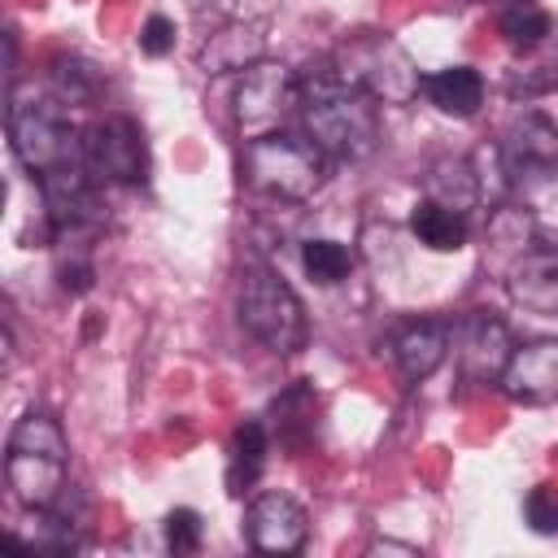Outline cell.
<instances>
[{
  "instance_id": "1",
  "label": "cell",
  "mask_w": 558,
  "mask_h": 558,
  "mask_svg": "<svg viewBox=\"0 0 558 558\" xmlns=\"http://www.w3.org/2000/svg\"><path fill=\"white\" fill-rule=\"evenodd\" d=\"M301 83V126L331 161H362L379 144V100L349 87L336 65H310Z\"/></svg>"
},
{
  "instance_id": "2",
  "label": "cell",
  "mask_w": 558,
  "mask_h": 558,
  "mask_svg": "<svg viewBox=\"0 0 558 558\" xmlns=\"http://www.w3.org/2000/svg\"><path fill=\"white\" fill-rule=\"evenodd\" d=\"M65 471H70V440L61 423L44 410H26L13 432H9V453H4V480L13 497L35 510V506H57L65 493Z\"/></svg>"
},
{
  "instance_id": "3",
  "label": "cell",
  "mask_w": 558,
  "mask_h": 558,
  "mask_svg": "<svg viewBox=\"0 0 558 558\" xmlns=\"http://www.w3.org/2000/svg\"><path fill=\"white\" fill-rule=\"evenodd\" d=\"M327 153L305 131H266L244 144V179L270 201L305 205L327 183Z\"/></svg>"
},
{
  "instance_id": "4",
  "label": "cell",
  "mask_w": 558,
  "mask_h": 558,
  "mask_svg": "<svg viewBox=\"0 0 558 558\" xmlns=\"http://www.w3.org/2000/svg\"><path fill=\"white\" fill-rule=\"evenodd\" d=\"M9 144L35 179L70 161H83V135L74 131L70 109L35 87H17L9 96Z\"/></svg>"
},
{
  "instance_id": "5",
  "label": "cell",
  "mask_w": 558,
  "mask_h": 558,
  "mask_svg": "<svg viewBox=\"0 0 558 558\" xmlns=\"http://www.w3.org/2000/svg\"><path fill=\"white\" fill-rule=\"evenodd\" d=\"M336 74L379 105H410L423 92V74L388 31H357L331 52Z\"/></svg>"
},
{
  "instance_id": "6",
  "label": "cell",
  "mask_w": 558,
  "mask_h": 558,
  "mask_svg": "<svg viewBox=\"0 0 558 558\" xmlns=\"http://www.w3.org/2000/svg\"><path fill=\"white\" fill-rule=\"evenodd\" d=\"M240 327L266 344L270 353L288 357L296 349H305L310 340V323H305V305L301 296L283 283V275H275L270 266L253 262L240 279Z\"/></svg>"
},
{
  "instance_id": "7",
  "label": "cell",
  "mask_w": 558,
  "mask_h": 558,
  "mask_svg": "<svg viewBox=\"0 0 558 558\" xmlns=\"http://www.w3.org/2000/svg\"><path fill=\"white\" fill-rule=\"evenodd\" d=\"M292 109H301V83L288 65L257 61L240 74V83H235V122L248 140L266 135V131H279V122Z\"/></svg>"
},
{
  "instance_id": "8",
  "label": "cell",
  "mask_w": 558,
  "mask_h": 558,
  "mask_svg": "<svg viewBox=\"0 0 558 558\" xmlns=\"http://www.w3.org/2000/svg\"><path fill=\"white\" fill-rule=\"evenodd\" d=\"M83 166L96 183L135 187L148 174V148L131 118H100L83 131Z\"/></svg>"
},
{
  "instance_id": "9",
  "label": "cell",
  "mask_w": 558,
  "mask_h": 558,
  "mask_svg": "<svg viewBox=\"0 0 558 558\" xmlns=\"http://www.w3.org/2000/svg\"><path fill=\"white\" fill-rule=\"evenodd\" d=\"M501 166L510 187L549 183L558 174V126L541 109H523L501 135Z\"/></svg>"
},
{
  "instance_id": "10",
  "label": "cell",
  "mask_w": 558,
  "mask_h": 558,
  "mask_svg": "<svg viewBox=\"0 0 558 558\" xmlns=\"http://www.w3.org/2000/svg\"><path fill=\"white\" fill-rule=\"evenodd\" d=\"M453 357H458V375L466 384H501V371L514 353V340H510V327L484 310H471L458 331H453Z\"/></svg>"
},
{
  "instance_id": "11",
  "label": "cell",
  "mask_w": 558,
  "mask_h": 558,
  "mask_svg": "<svg viewBox=\"0 0 558 558\" xmlns=\"http://www.w3.org/2000/svg\"><path fill=\"white\" fill-rule=\"evenodd\" d=\"M244 532H248V545L257 554H296L310 536V514L296 497L288 493H257L244 510Z\"/></svg>"
},
{
  "instance_id": "12",
  "label": "cell",
  "mask_w": 558,
  "mask_h": 558,
  "mask_svg": "<svg viewBox=\"0 0 558 558\" xmlns=\"http://www.w3.org/2000/svg\"><path fill=\"white\" fill-rule=\"evenodd\" d=\"M501 392L519 405H554L558 401V340H527L510 353L501 371Z\"/></svg>"
},
{
  "instance_id": "13",
  "label": "cell",
  "mask_w": 558,
  "mask_h": 558,
  "mask_svg": "<svg viewBox=\"0 0 558 558\" xmlns=\"http://www.w3.org/2000/svg\"><path fill=\"white\" fill-rule=\"evenodd\" d=\"M506 292L519 310L558 318V253L545 244L527 248L519 262L506 266Z\"/></svg>"
},
{
  "instance_id": "14",
  "label": "cell",
  "mask_w": 558,
  "mask_h": 558,
  "mask_svg": "<svg viewBox=\"0 0 558 558\" xmlns=\"http://www.w3.org/2000/svg\"><path fill=\"white\" fill-rule=\"evenodd\" d=\"M392 357H397V366H401V375L410 384L432 379L445 366V357H449V327L436 323V318L405 323L397 331V340H392Z\"/></svg>"
},
{
  "instance_id": "15",
  "label": "cell",
  "mask_w": 558,
  "mask_h": 558,
  "mask_svg": "<svg viewBox=\"0 0 558 558\" xmlns=\"http://www.w3.org/2000/svg\"><path fill=\"white\" fill-rule=\"evenodd\" d=\"M196 61H201L205 74H244L248 65L266 61L262 31L248 26V22H227V26H218V31L201 44Z\"/></svg>"
},
{
  "instance_id": "16",
  "label": "cell",
  "mask_w": 558,
  "mask_h": 558,
  "mask_svg": "<svg viewBox=\"0 0 558 558\" xmlns=\"http://www.w3.org/2000/svg\"><path fill=\"white\" fill-rule=\"evenodd\" d=\"M423 196L445 205V209H458V214H471L475 205H484L471 157H440V161H432V170L423 174Z\"/></svg>"
},
{
  "instance_id": "17",
  "label": "cell",
  "mask_w": 558,
  "mask_h": 558,
  "mask_svg": "<svg viewBox=\"0 0 558 558\" xmlns=\"http://www.w3.org/2000/svg\"><path fill=\"white\" fill-rule=\"evenodd\" d=\"M423 96L449 118H475L484 105V78L471 65H449V70L423 74Z\"/></svg>"
},
{
  "instance_id": "18",
  "label": "cell",
  "mask_w": 558,
  "mask_h": 558,
  "mask_svg": "<svg viewBox=\"0 0 558 558\" xmlns=\"http://www.w3.org/2000/svg\"><path fill=\"white\" fill-rule=\"evenodd\" d=\"M541 240H536V218H532V209H523V205H510V201H501V205H493V214H488V248H493V262L501 266V275H506V266L510 262H519L527 248H536Z\"/></svg>"
},
{
  "instance_id": "19",
  "label": "cell",
  "mask_w": 558,
  "mask_h": 558,
  "mask_svg": "<svg viewBox=\"0 0 558 558\" xmlns=\"http://www.w3.org/2000/svg\"><path fill=\"white\" fill-rule=\"evenodd\" d=\"M410 231H414V240H418L423 248H432V253H458V248L466 244V235H471L466 214L445 209V205H436V201H427V196L410 209Z\"/></svg>"
},
{
  "instance_id": "20",
  "label": "cell",
  "mask_w": 558,
  "mask_h": 558,
  "mask_svg": "<svg viewBox=\"0 0 558 558\" xmlns=\"http://www.w3.org/2000/svg\"><path fill=\"white\" fill-rule=\"evenodd\" d=\"M266 449L270 445H266L262 423H240L231 432V445H227V493L231 497H244L257 484V475L266 466Z\"/></svg>"
},
{
  "instance_id": "21",
  "label": "cell",
  "mask_w": 558,
  "mask_h": 558,
  "mask_svg": "<svg viewBox=\"0 0 558 558\" xmlns=\"http://www.w3.org/2000/svg\"><path fill=\"white\" fill-rule=\"evenodd\" d=\"M270 414H275V427H279V440L288 445V449H301L310 436H314V414H318V397L305 388V384H296V388H288L283 397H275V405H270Z\"/></svg>"
},
{
  "instance_id": "22",
  "label": "cell",
  "mask_w": 558,
  "mask_h": 558,
  "mask_svg": "<svg viewBox=\"0 0 558 558\" xmlns=\"http://www.w3.org/2000/svg\"><path fill=\"white\" fill-rule=\"evenodd\" d=\"M31 532H9V541L26 545V549H48V554H65V549H78V523L57 514L52 506H35L31 510Z\"/></svg>"
},
{
  "instance_id": "23",
  "label": "cell",
  "mask_w": 558,
  "mask_h": 558,
  "mask_svg": "<svg viewBox=\"0 0 558 558\" xmlns=\"http://www.w3.org/2000/svg\"><path fill=\"white\" fill-rule=\"evenodd\" d=\"M497 31L506 35V44L514 48H536L549 35V13L536 0H497Z\"/></svg>"
},
{
  "instance_id": "24",
  "label": "cell",
  "mask_w": 558,
  "mask_h": 558,
  "mask_svg": "<svg viewBox=\"0 0 558 558\" xmlns=\"http://www.w3.org/2000/svg\"><path fill=\"white\" fill-rule=\"evenodd\" d=\"M301 266H305V275H310L314 283L331 288V283L349 279L353 253H349L340 240H305V244H301Z\"/></svg>"
},
{
  "instance_id": "25",
  "label": "cell",
  "mask_w": 558,
  "mask_h": 558,
  "mask_svg": "<svg viewBox=\"0 0 558 558\" xmlns=\"http://www.w3.org/2000/svg\"><path fill=\"white\" fill-rule=\"evenodd\" d=\"M52 83H57V100H61L65 109L87 105V100L96 96V74H92L83 61H57Z\"/></svg>"
},
{
  "instance_id": "26",
  "label": "cell",
  "mask_w": 558,
  "mask_h": 558,
  "mask_svg": "<svg viewBox=\"0 0 558 558\" xmlns=\"http://www.w3.org/2000/svg\"><path fill=\"white\" fill-rule=\"evenodd\" d=\"M201 536H205V523H201V514L192 506H174L166 514V545L174 554H196L201 549Z\"/></svg>"
},
{
  "instance_id": "27",
  "label": "cell",
  "mask_w": 558,
  "mask_h": 558,
  "mask_svg": "<svg viewBox=\"0 0 558 558\" xmlns=\"http://www.w3.org/2000/svg\"><path fill=\"white\" fill-rule=\"evenodd\" d=\"M523 523L541 536H554L558 532V488L554 484H536L527 497H523Z\"/></svg>"
},
{
  "instance_id": "28",
  "label": "cell",
  "mask_w": 558,
  "mask_h": 558,
  "mask_svg": "<svg viewBox=\"0 0 558 558\" xmlns=\"http://www.w3.org/2000/svg\"><path fill=\"white\" fill-rule=\"evenodd\" d=\"M174 22L166 17V13H153L148 22H144V31H140V48L148 52V57H166L170 48H174Z\"/></svg>"
},
{
  "instance_id": "29",
  "label": "cell",
  "mask_w": 558,
  "mask_h": 558,
  "mask_svg": "<svg viewBox=\"0 0 558 558\" xmlns=\"http://www.w3.org/2000/svg\"><path fill=\"white\" fill-rule=\"evenodd\" d=\"M57 279H61V288L65 292H87L92 288V279H96V270H92V262L87 257H70V262H57Z\"/></svg>"
},
{
  "instance_id": "30",
  "label": "cell",
  "mask_w": 558,
  "mask_h": 558,
  "mask_svg": "<svg viewBox=\"0 0 558 558\" xmlns=\"http://www.w3.org/2000/svg\"><path fill=\"white\" fill-rule=\"evenodd\" d=\"M371 554H405V558H418V549H414V545H397V541H375V545H371Z\"/></svg>"
}]
</instances>
